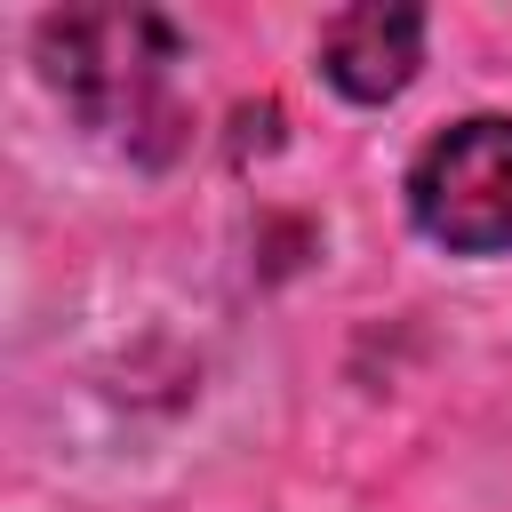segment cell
Masks as SVG:
<instances>
[{
  "label": "cell",
  "instance_id": "cell-1",
  "mask_svg": "<svg viewBox=\"0 0 512 512\" xmlns=\"http://www.w3.org/2000/svg\"><path fill=\"white\" fill-rule=\"evenodd\" d=\"M40 64L56 96L112 144L168 152L176 144V32L152 8H64L40 24Z\"/></svg>",
  "mask_w": 512,
  "mask_h": 512
},
{
  "label": "cell",
  "instance_id": "cell-2",
  "mask_svg": "<svg viewBox=\"0 0 512 512\" xmlns=\"http://www.w3.org/2000/svg\"><path fill=\"white\" fill-rule=\"evenodd\" d=\"M408 208L456 256L512 248V120L480 112V120H456L448 136H432L408 168Z\"/></svg>",
  "mask_w": 512,
  "mask_h": 512
},
{
  "label": "cell",
  "instance_id": "cell-3",
  "mask_svg": "<svg viewBox=\"0 0 512 512\" xmlns=\"http://www.w3.org/2000/svg\"><path fill=\"white\" fill-rule=\"evenodd\" d=\"M320 64H328V80L344 96L384 104L424 64V16L416 8H344V16L320 24Z\"/></svg>",
  "mask_w": 512,
  "mask_h": 512
}]
</instances>
